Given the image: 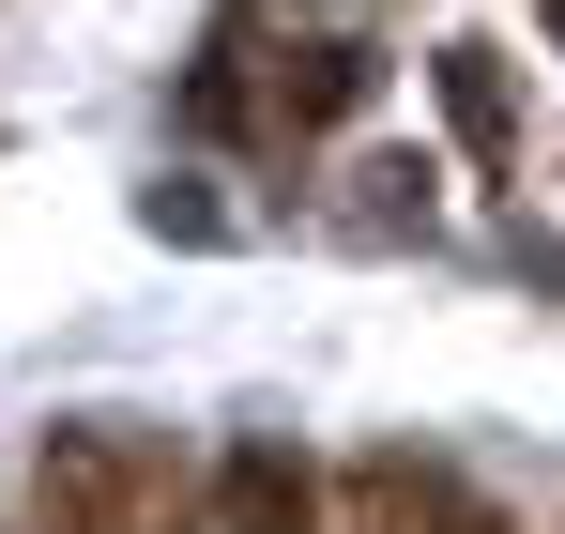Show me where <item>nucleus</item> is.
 Listing matches in <instances>:
<instances>
[{
	"label": "nucleus",
	"mask_w": 565,
	"mask_h": 534,
	"mask_svg": "<svg viewBox=\"0 0 565 534\" xmlns=\"http://www.w3.org/2000/svg\"><path fill=\"white\" fill-rule=\"evenodd\" d=\"M31 520H46V534H184V504H169L153 428L77 413V428H46V444H31Z\"/></svg>",
	"instance_id": "nucleus-1"
},
{
	"label": "nucleus",
	"mask_w": 565,
	"mask_h": 534,
	"mask_svg": "<svg viewBox=\"0 0 565 534\" xmlns=\"http://www.w3.org/2000/svg\"><path fill=\"white\" fill-rule=\"evenodd\" d=\"M214 534H337V489H321V458L276 444V428H245V444L214 458Z\"/></svg>",
	"instance_id": "nucleus-2"
},
{
	"label": "nucleus",
	"mask_w": 565,
	"mask_h": 534,
	"mask_svg": "<svg viewBox=\"0 0 565 534\" xmlns=\"http://www.w3.org/2000/svg\"><path fill=\"white\" fill-rule=\"evenodd\" d=\"M444 504H459V473H444V458H352V520L367 534H444Z\"/></svg>",
	"instance_id": "nucleus-3"
},
{
	"label": "nucleus",
	"mask_w": 565,
	"mask_h": 534,
	"mask_svg": "<svg viewBox=\"0 0 565 534\" xmlns=\"http://www.w3.org/2000/svg\"><path fill=\"white\" fill-rule=\"evenodd\" d=\"M367 77H382L367 46H306V77H276V122H290V138H306V122H352Z\"/></svg>",
	"instance_id": "nucleus-4"
},
{
	"label": "nucleus",
	"mask_w": 565,
	"mask_h": 534,
	"mask_svg": "<svg viewBox=\"0 0 565 534\" xmlns=\"http://www.w3.org/2000/svg\"><path fill=\"white\" fill-rule=\"evenodd\" d=\"M444 122H459V138L489 153V169H504V138H520V107H504V62H489V46H444Z\"/></svg>",
	"instance_id": "nucleus-5"
},
{
	"label": "nucleus",
	"mask_w": 565,
	"mask_h": 534,
	"mask_svg": "<svg viewBox=\"0 0 565 534\" xmlns=\"http://www.w3.org/2000/svg\"><path fill=\"white\" fill-rule=\"evenodd\" d=\"M444 534H520V520H504V504H473V489H459V504H444Z\"/></svg>",
	"instance_id": "nucleus-6"
},
{
	"label": "nucleus",
	"mask_w": 565,
	"mask_h": 534,
	"mask_svg": "<svg viewBox=\"0 0 565 534\" xmlns=\"http://www.w3.org/2000/svg\"><path fill=\"white\" fill-rule=\"evenodd\" d=\"M551 31H565V0H551Z\"/></svg>",
	"instance_id": "nucleus-7"
}]
</instances>
